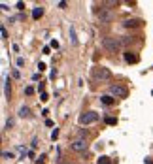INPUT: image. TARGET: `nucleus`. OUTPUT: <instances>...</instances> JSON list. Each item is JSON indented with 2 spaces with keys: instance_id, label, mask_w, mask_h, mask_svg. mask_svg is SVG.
I'll use <instances>...</instances> for the list:
<instances>
[{
  "instance_id": "aec40b11",
  "label": "nucleus",
  "mask_w": 153,
  "mask_h": 164,
  "mask_svg": "<svg viewBox=\"0 0 153 164\" xmlns=\"http://www.w3.org/2000/svg\"><path fill=\"white\" fill-rule=\"evenodd\" d=\"M40 100H42V102H47V100H49L47 93H42V94H40Z\"/></svg>"
},
{
  "instance_id": "c85d7f7f",
  "label": "nucleus",
  "mask_w": 153,
  "mask_h": 164,
  "mask_svg": "<svg viewBox=\"0 0 153 164\" xmlns=\"http://www.w3.org/2000/svg\"><path fill=\"white\" fill-rule=\"evenodd\" d=\"M144 162H146V164H153V160H151V159H146Z\"/></svg>"
},
{
  "instance_id": "f03ea898",
  "label": "nucleus",
  "mask_w": 153,
  "mask_h": 164,
  "mask_svg": "<svg viewBox=\"0 0 153 164\" xmlns=\"http://www.w3.org/2000/svg\"><path fill=\"white\" fill-rule=\"evenodd\" d=\"M93 79L95 81H110L112 79V72L110 68H106V66H95L93 68Z\"/></svg>"
},
{
  "instance_id": "0eeeda50",
  "label": "nucleus",
  "mask_w": 153,
  "mask_h": 164,
  "mask_svg": "<svg viewBox=\"0 0 153 164\" xmlns=\"http://www.w3.org/2000/svg\"><path fill=\"white\" fill-rule=\"evenodd\" d=\"M74 151H78V153H83V151H87V141L85 140H76V141H72V145H70Z\"/></svg>"
},
{
  "instance_id": "ddd939ff",
  "label": "nucleus",
  "mask_w": 153,
  "mask_h": 164,
  "mask_svg": "<svg viewBox=\"0 0 153 164\" xmlns=\"http://www.w3.org/2000/svg\"><path fill=\"white\" fill-rule=\"evenodd\" d=\"M96 164H114V160L110 157H100V159L96 160Z\"/></svg>"
},
{
  "instance_id": "f8f14e48",
  "label": "nucleus",
  "mask_w": 153,
  "mask_h": 164,
  "mask_svg": "<svg viewBox=\"0 0 153 164\" xmlns=\"http://www.w3.org/2000/svg\"><path fill=\"white\" fill-rule=\"evenodd\" d=\"M19 117H30V109H28L27 106L19 108Z\"/></svg>"
},
{
  "instance_id": "cd10ccee",
  "label": "nucleus",
  "mask_w": 153,
  "mask_h": 164,
  "mask_svg": "<svg viewBox=\"0 0 153 164\" xmlns=\"http://www.w3.org/2000/svg\"><path fill=\"white\" fill-rule=\"evenodd\" d=\"M42 53H43V55H49V47L46 46V47H43V49H42Z\"/></svg>"
},
{
  "instance_id": "b1692460",
  "label": "nucleus",
  "mask_w": 153,
  "mask_h": 164,
  "mask_svg": "<svg viewBox=\"0 0 153 164\" xmlns=\"http://www.w3.org/2000/svg\"><path fill=\"white\" fill-rule=\"evenodd\" d=\"M51 47H53V49H57V47H59V42H57V40H53V42H51Z\"/></svg>"
},
{
  "instance_id": "412c9836",
  "label": "nucleus",
  "mask_w": 153,
  "mask_h": 164,
  "mask_svg": "<svg viewBox=\"0 0 153 164\" xmlns=\"http://www.w3.org/2000/svg\"><path fill=\"white\" fill-rule=\"evenodd\" d=\"M25 94H34V89H32V87H27V89H25Z\"/></svg>"
},
{
  "instance_id": "f257e3e1",
  "label": "nucleus",
  "mask_w": 153,
  "mask_h": 164,
  "mask_svg": "<svg viewBox=\"0 0 153 164\" xmlns=\"http://www.w3.org/2000/svg\"><path fill=\"white\" fill-rule=\"evenodd\" d=\"M121 46H123V42H121V38L106 36V38L102 40V47H104L106 51H110V53H117L119 49H121Z\"/></svg>"
},
{
  "instance_id": "a878e982",
  "label": "nucleus",
  "mask_w": 153,
  "mask_h": 164,
  "mask_svg": "<svg viewBox=\"0 0 153 164\" xmlns=\"http://www.w3.org/2000/svg\"><path fill=\"white\" fill-rule=\"evenodd\" d=\"M13 126V121H12V119H8V123H6V128H12Z\"/></svg>"
},
{
  "instance_id": "a211bd4d",
  "label": "nucleus",
  "mask_w": 153,
  "mask_h": 164,
  "mask_svg": "<svg viewBox=\"0 0 153 164\" xmlns=\"http://www.w3.org/2000/svg\"><path fill=\"white\" fill-rule=\"evenodd\" d=\"M46 159H47L46 155H40V159H38V160H36L34 164H46Z\"/></svg>"
},
{
  "instance_id": "39448f33",
  "label": "nucleus",
  "mask_w": 153,
  "mask_h": 164,
  "mask_svg": "<svg viewBox=\"0 0 153 164\" xmlns=\"http://www.w3.org/2000/svg\"><path fill=\"white\" fill-rule=\"evenodd\" d=\"M98 121V113L96 111H85L80 115V125H91Z\"/></svg>"
},
{
  "instance_id": "9d476101",
  "label": "nucleus",
  "mask_w": 153,
  "mask_h": 164,
  "mask_svg": "<svg viewBox=\"0 0 153 164\" xmlns=\"http://www.w3.org/2000/svg\"><path fill=\"white\" fill-rule=\"evenodd\" d=\"M42 15H43V8H42V6H38V8L32 9V19H34V21H38Z\"/></svg>"
},
{
  "instance_id": "dca6fc26",
  "label": "nucleus",
  "mask_w": 153,
  "mask_h": 164,
  "mask_svg": "<svg viewBox=\"0 0 153 164\" xmlns=\"http://www.w3.org/2000/svg\"><path fill=\"white\" fill-rule=\"evenodd\" d=\"M115 123H117L115 117H106V125H115Z\"/></svg>"
},
{
  "instance_id": "1a4fd4ad",
  "label": "nucleus",
  "mask_w": 153,
  "mask_h": 164,
  "mask_svg": "<svg viewBox=\"0 0 153 164\" xmlns=\"http://www.w3.org/2000/svg\"><path fill=\"white\" fill-rule=\"evenodd\" d=\"M100 102L104 106H112V104H115V98L112 94H104V96H100Z\"/></svg>"
},
{
  "instance_id": "4468645a",
  "label": "nucleus",
  "mask_w": 153,
  "mask_h": 164,
  "mask_svg": "<svg viewBox=\"0 0 153 164\" xmlns=\"http://www.w3.org/2000/svg\"><path fill=\"white\" fill-rule=\"evenodd\" d=\"M2 157H4L6 160H12V159H13V153H12V151H4V153H2Z\"/></svg>"
},
{
  "instance_id": "bb28decb",
  "label": "nucleus",
  "mask_w": 153,
  "mask_h": 164,
  "mask_svg": "<svg viewBox=\"0 0 153 164\" xmlns=\"http://www.w3.org/2000/svg\"><path fill=\"white\" fill-rule=\"evenodd\" d=\"M17 9H25V4L23 2H17Z\"/></svg>"
},
{
  "instance_id": "4be33fe9",
  "label": "nucleus",
  "mask_w": 153,
  "mask_h": 164,
  "mask_svg": "<svg viewBox=\"0 0 153 164\" xmlns=\"http://www.w3.org/2000/svg\"><path fill=\"white\" fill-rule=\"evenodd\" d=\"M23 64H25V59H23V57H19V59H17V66L21 68V66H23Z\"/></svg>"
},
{
  "instance_id": "20e7f679",
  "label": "nucleus",
  "mask_w": 153,
  "mask_h": 164,
  "mask_svg": "<svg viewBox=\"0 0 153 164\" xmlns=\"http://www.w3.org/2000/svg\"><path fill=\"white\" fill-rule=\"evenodd\" d=\"M96 19H98V23L108 25V23H112V21H114V12H112V9H108V8H100V12L96 13Z\"/></svg>"
},
{
  "instance_id": "423d86ee",
  "label": "nucleus",
  "mask_w": 153,
  "mask_h": 164,
  "mask_svg": "<svg viewBox=\"0 0 153 164\" xmlns=\"http://www.w3.org/2000/svg\"><path fill=\"white\" fill-rule=\"evenodd\" d=\"M123 59H125V62H129V64H138V62H140V57H138L134 51H125V53H123Z\"/></svg>"
},
{
  "instance_id": "7ed1b4c3",
  "label": "nucleus",
  "mask_w": 153,
  "mask_h": 164,
  "mask_svg": "<svg viewBox=\"0 0 153 164\" xmlns=\"http://www.w3.org/2000/svg\"><path fill=\"white\" fill-rule=\"evenodd\" d=\"M110 94L115 96V98H127L129 96V89L125 85H121V83H114V85H110Z\"/></svg>"
},
{
  "instance_id": "6ab92c4d",
  "label": "nucleus",
  "mask_w": 153,
  "mask_h": 164,
  "mask_svg": "<svg viewBox=\"0 0 153 164\" xmlns=\"http://www.w3.org/2000/svg\"><path fill=\"white\" fill-rule=\"evenodd\" d=\"M57 138H59V128H55V130L51 132V140H53V141H55Z\"/></svg>"
},
{
  "instance_id": "393cba45",
  "label": "nucleus",
  "mask_w": 153,
  "mask_h": 164,
  "mask_svg": "<svg viewBox=\"0 0 153 164\" xmlns=\"http://www.w3.org/2000/svg\"><path fill=\"white\" fill-rule=\"evenodd\" d=\"M38 70H40V72H43V70H46V64L40 62V64H38Z\"/></svg>"
},
{
  "instance_id": "9b49d317",
  "label": "nucleus",
  "mask_w": 153,
  "mask_h": 164,
  "mask_svg": "<svg viewBox=\"0 0 153 164\" xmlns=\"http://www.w3.org/2000/svg\"><path fill=\"white\" fill-rule=\"evenodd\" d=\"M70 42H72V46H78V36H76V27L70 25Z\"/></svg>"
},
{
  "instance_id": "f3484780",
  "label": "nucleus",
  "mask_w": 153,
  "mask_h": 164,
  "mask_svg": "<svg viewBox=\"0 0 153 164\" xmlns=\"http://www.w3.org/2000/svg\"><path fill=\"white\" fill-rule=\"evenodd\" d=\"M87 134H89V132H87V130H80V132H78V136H80V140H83V138H87Z\"/></svg>"
},
{
  "instance_id": "5701e85b",
  "label": "nucleus",
  "mask_w": 153,
  "mask_h": 164,
  "mask_svg": "<svg viewBox=\"0 0 153 164\" xmlns=\"http://www.w3.org/2000/svg\"><path fill=\"white\" fill-rule=\"evenodd\" d=\"M0 34H2V38H4V40L8 38V32H6V28H4V27H2V28H0Z\"/></svg>"
},
{
  "instance_id": "6e6552de",
  "label": "nucleus",
  "mask_w": 153,
  "mask_h": 164,
  "mask_svg": "<svg viewBox=\"0 0 153 164\" xmlns=\"http://www.w3.org/2000/svg\"><path fill=\"white\" fill-rule=\"evenodd\" d=\"M123 27L125 28H138V27H142V21L140 19H125Z\"/></svg>"
},
{
  "instance_id": "2eb2a0df",
  "label": "nucleus",
  "mask_w": 153,
  "mask_h": 164,
  "mask_svg": "<svg viewBox=\"0 0 153 164\" xmlns=\"http://www.w3.org/2000/svg\"><path fill=\"white\" fill-rule=\"evenodd\" d=\"M4 89H6V96L9 98V79H8V78L4 79Z\"/></svg>"
}]
</instances>
